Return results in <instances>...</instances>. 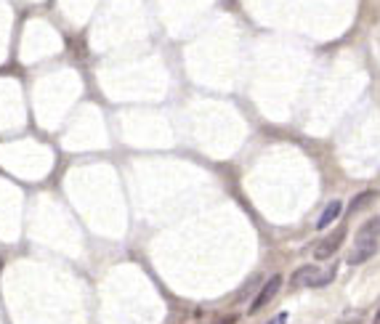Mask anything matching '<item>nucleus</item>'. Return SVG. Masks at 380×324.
<instances>
[{"instance_id": "1", "label": "nucleus", "mask_w": 380, "mask_h": 324, "mask_svg": "<svg viewBox=\"0 0 380 324\" xmlns=\"http://www.w3.org/2000/svg\"><path fill=\"white\" fill-rule=\"evenodd\" d=\"M333 268L330 271H320L317 266H304L292 274V287H322L327 282H333Z\"/></svg>"}, {"instance_id": "2", "label": "nucleus", "mask_w": 380, "mask_h": 324, "mask_svg": "<svg viewBox=\"0 0 380 324\" xmlns=\"http://www.w3.org/2000/svg\"><path fill=\"white\" fill-rule=\"evenodd\" d=\"M375 252H378V242H375L372 236L359 234V236H356V242H354V248H351L349 264H351V266L365 264V261H370V258H372Z\"/></svg>"}, {"instance_id": "3", "label": "nucleus", "mask_w": 380, "mask_h": 324, "mask_svg": "<svg viewBox=\"0 0 380 324\" xmlns=\"http://www.w3.org/2000/svg\"><path fill=\"white\" fill-rule=\"evenodd\" d=\"M343 239H346V229H338V232H333L330 236H324L320 245L314 248V258H317V261L333 258L335 252H338V248L343 245Z\"/></svg>"}, {"instance_id": "4", "label": "nucleus", "mask_w": 380, "mask_h": 324, "mask_svg": "<svg viewBox=\"0 0 380 324\" xmlns=\"http://www.w3.org/2000/svg\"><path fill=\"white\" fill-rule=\"evenodd\" d=\"M279 287H282V277L279 274H274V277H269V282L261 287L258 298L250 303V314H256V311H261L263 306H269L274 298H276V293H279Z\"/></svg>"}, {"instance_id": "5", "label": "nucleus", "mask_w": 380, "mask_h": 324, "mask_svg": "<svg viewBox=\"0 0 380 324\" xmlns=\"http://www.w3.org/2000/svg\"><path fill=\"white\" fill-rule=\"evenodd\" d=\"M378 200V192L375 189H367V192H359L354 200L349 202V213H359V210H365V207H370L372 202Z\"/></svg>"}, {"instance_id": "6", "label": "nucleus", "mask_w": 380, "mask_h": 324, "mask_svg": "<svg viewBox=\"0 0 380 324\" xmlns=\"http://www.w3.org/2000/svg\"><path fill=\"white\" fill-rule=\"evenodd\" d=\"M338 216H340V202H338V200H333L330 205L324 207V213H322V218H320V223H317V226H320V229H327V226H330V223H333Z\"/></svg>"}, {"instance_id": "7", "label": "nucleus", "mask_w": 380, "mask_h": 324, "mask_svg": "<svg viewBox=\"0 0 380 324\" xmlns=\"http://www.w3.org/2000/svg\"><path fill=\"white\" fill-rule=\"evenodd\" d=\"M359 234L372 236V239H375V236H380V216H372V218H370V221H367L365 226L359 229Z\"/></svg>"}, {"instance_id": "8", "label": "nucleus", "mask_w": 380, "mask_h": 324, "mask_svg": "<svg viewBox=\"0 0 380 324\" xmlns=\"http://www.w3.org/2000/svg\"><path fill=\"white\" fill-rule=\"evenodd\" d=\"M285 322H288V314H279V316H276L274 322H269V324H285Z\"/></svg>"}, {"instance_id": "9", "label": "nucleus", "mask_w": 380, "mask_h": 324, "mask_svg": "<svg viewBox=\"0 0 380 324\" xmlns=\"http://www.w3.org/2000/svg\"><path fill=\"white\" fill-rule=\"evenodd\" d=\"M234 319H237V316H226L224 322H218V324H231V322H234Z\"/></svg>"}, {"instance_id": "10", "label": "nucleus", "mask_w": 380, "mask_h": 324, "mask_svg": "<svg viewBox=\"0 0 380 324\" xmlns=\"http://www.w3.org/2000/svg\"><path fill=\"white\" fill-rule=\"evenodd\" d=\"M375 324H380V309H378V314H375Z\"/></svg>"}]
</instances>
